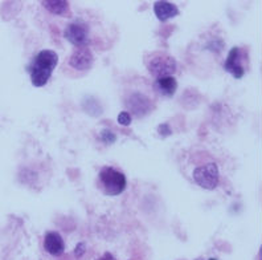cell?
Segmentation results:
<instances>
[{
	"instance_id": "cell-1",
	"label": "cell",
	"mask_w": 262,
	"mask_h": 260,
	"mask_svg": "<svg viewBox=\"0 0 262 260\" xmlns=\"http://www.w3.org/2000/svg\"><path fill=\"white\" fill-rule=\"evenodd\" d=\"M58 56L55 51L51 49H44L38 52L33 60V64L31 67V80L35 87H44L51 78L52 72L57 67Z\"/></svg>"
},
{
	"instance_id": "cell-2",
	"label": "cell",
	"mask_w": 262,
	"mask_h": 260,
	"mask_svg": "<svg viewBox=\"0 0 262 260\" xmlns=\"http://www.w3.org/2000/svg\"><path fill=\"white\" fill-rule=\"evenodd\" d=\"M98 178L103 193L112 196L123 193L127 185L125 174L115 170L114 167H103Z\"/></svg>"
},
{
	"instance_id": "cell-3",
	"label": "cell",
	"mask_w": 262,
	"mask_h": 260,
	"mask_svg": "<svg viewBox=\"0 0 262 260\" xmlns=\"http://www.w3.org/2000/svg\"><path fill=\"white\" fill-rule=\"evenodd\" d=\"M147 68L151 76L158 78L168 77L176 71V63L172 57L166 53H159L151 57L147 63Z\"/></svg>"
},
{
	"instance_id": "cell-4",
	"label": "cell",
	"mask_w": 262,
	"mask_h": 260,
	"mask_svg": "<svg viewBox=\"0 0 262 260\" xmlns=\"http://www.w3.org/2000/svg\"><path fill=\"white\" fill-rule=\"evenodd\" d=\"M219 167L216 164H207L196 167L193 170V179L199 186L205 190H213L219 185Z\"/></svg>"
},
{
	"instance_id": "cell-5",
	"label": "cell",
	"mask_w": 262,
	"mask_h": 260,
	"mask_svg": "<svg viewBox=\"0 0 262 260\" xmlns=\"http://www.w3.org/2000/svg\"><path fill=\"white\" fill-rule=\"evenodd\" d=\"M64 36L68 42L76 47H85L89 43V33H88L86 27L82 24H77V23L69 24L65 28Z\"/></svg>"
},
{
	"instance_id": "cell-6",
	"label": "cell",
	"mask_w": 262,
	"mask_h": 260,
	"mask_svg": "<svg viewBox=\"0 0 262 260\" xmlns=\"http://www.w3.org/2000/svg\"><path fill=\"white\" fill-rule=\"evenodd\" d=\"M44 248L52 256H61L65 251L64 239L61 238L58 232H48L44 238Z\"/></svg>"
},
{
	"instance_id": "cell-7",
	"label": "cell",
	"mask_w": 262,
	"mask_h": 260,
	"mask_svg": "<svg viewBox=\"0 0 262 260\" xmlns=\"http://www.w3.org/2000/svg\"><path fill=\"white\" fill-rule=\"evenodd\" d=\"M69 64L77 71H88L93 65V55L89 49H78L72 55Z\"/></svg>"
},
{
	"instance_id": "cell-8",
	"label": "cell",
	"mask_w": 262,
	"mask_h": 260,
	"mask_svg": "<svg viewBox=\"0 0 262 260\" xmlns=\"http://www.w3.org/2000/svg\"><path fill=\"white\" fill-rule=\"evenodd\" d=\"M225 69L232 73L234 78H241L245 74V69L240 65V49L234 47L230 49L225 61Z\"/></svg>"
},
{
	"instance_id": "cell-9",
	"label": "cell",
	"mask_w": 262,
	"mask_h": 260,
	"mask_svg": "<svg viewBox=\"0 0 262 260\" xmlns=\"http://www.w3.org/2000/svg\"><path fill=\"white\" fill-rule=\"evenodd\" d=\"M154 13L160 22H166L171 17L178 16L179 10L175 4L169 3V2H155L154 3Z\"/></svg>"
},
{
	"instance_id": "cell-10",
	"label": "cell",
	"mask_w": 262,
	"mask_h": 260,
	"mask_svg": "<svg viewBox=\"0 0 262 260\" xmlns=\"http://www.w3.org/2000/svg\"><path fill=\"white\" fill-rule=\"evenodd\" d=\"M155 88L159 92L162 96L171 97L175 94L176 89H178V81L172 76H168V77H162L158 78L155 81Z\"/></svg>"
},
{
	"instance_id": "cell-11",
	"label": "cell",
	"mask_w": 262,
	"mask_h": 260,
	"mask_svg": "<svg viewBox=\"0 0 262 260\" xmlns=\"http://www.w3.org/2000/svg\"><path fill=\"white\" fill-rule=\"evenodd\" d=\"M42 6L49 11V12L55 13V15H62L68 11L69 4L64 0H48V2H42Z\"/></svg>"
},
{
	"instance_id": "cell-12",
	"label": "cell",
	"mask_w": 262,
	"mask_h": 260,
	"mask_svg": "<svg viewBox=\"0 0 262 260\" xmlns=\"http://www.w3.org/2000/svg\"><path fill=\"white\" fill-rule=\"evenodd\" d=\"M118 122L123 126H128L131 124V114L128 112H121L118 114Z\"/></svg>"
},
{
	"instance_id": "cell-13",
	"label": "cell",
	"mask_w": 262,
	"mask_h": 260,
	"mask_svg": "<svg viewBox=\"0 0 262 260\" xmlns=\"http://www.w3.org/2000/svg\"><path fill=\"white\" fill-rule=\"evenodd\" d=\"M101 139H102L103 142H106V144H113V142H115L117 137H115L114 133H112L110 130H103V132L101 133Z\"/></svg>"
},
{
	"instance_id": "cell-14",
	"label": "cell",
	"mask_w": 262,
	"mask_h": 260,
	"mask_svg": "<svg viewBox=\"0 0 262 260\" xmlns=\"http://www.w3.org/2000/svg\"><path fill=\"white\" fill-rule=\"evenodd\" d=\"M85 251H86V246H85V243H78L77 244L76 250H74V254H76L77 257H81L83 254H85Z\"/></svg>"
},
{
	"instance_id": "cell-15",
	"label": "cell",
	"mask_w": 262,
	"mask_h": 260,
	"mask_svg": "<svg viewBox=\"0 0 262 260\" xmlns=\"http://www.w3.org/2000/svg\"><path fill=\"white\" fill-rule=\"evenodd\" d=\"M159 133L163 135V137H166V135L171 134V129L168 128V125H166V124H164V125L159 126Z\"/></svg>"
},
{
	"instance_id": "cell-16",
	"label": "cell",
	"mask_w": 262,
	"mask_h": 260,
	"mask_svg": "<svg viewBox=\"0 0 262 260\" xmlns=\"http://www.w3.org/2000/svg\"><path fill=\"white\" fill-rule=\"evenodd\" d=\"M98 260H115V259H114V257H113L112 254H109V252H106V254L103 255L102 257H99Z\"/></svg>"
},
{
	"instance_id": "cell-17",
	"label": "cell",
	"mask_w": 262,
	"mask_h": 260,
	"mask_svg": "<svg viewBox=\"0 0 262 260\" xmlns=\"http://www.w3.org/2000/svg\"><path fill=\"white\" fill-rule=\"evenodd\" d=\"M209 260H216V259H209Z\"/></svg>"
}]
</instances>
